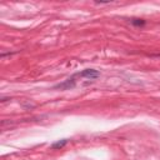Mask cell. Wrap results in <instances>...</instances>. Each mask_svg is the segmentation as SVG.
Masks as SVG:
<instances>
[{
  "instance_id": "obj_2",
  "label": "cell",
  "mask_w": 160,
  "mask_h": 160,
  "mask_svg": "<svg viewBox=\"0 0 160 160\" xmlns=\"http://www.w3.org/2000/svg\"><path fill=\"white\" fill-rule=\"evenodd\" d=\"M75 75L78 78H86V79L94 80V79H96V78L100 76V72L98 70H95V69H85V70H82L80 72H76Z\"/></svg>"
},
{
  "instance_id": "obj_1",
  "label": "cell",
  "mask_w": 160,
  "mask_h": 160,
  "mask_svg": "<svg viewBox=\"0 0 160 160\" xmlns=\"http://www.w3.org/2000/svg\"><path fill=\"white\" fill-rule=\"evenodd\" d=\"M76 85V75H71L70 78H68L66 80H64L62 82H59L54 86V89H60V90H69L72 89Z\"/></svg>"
},
{
  "instance_id": "obj_4",
  "label": "cell",
  "mask_w": 160,
  "mask_h": 160,
  "mask_svg": "<svg viewBox=\"0 0 160 160\" xmlns=\"http://www.w3.org/2000/svg\"><path fill=\"white\" fill-rule=\"evenodd\" d=\"M130 22L134 26H142V25H145V20H142V19H131Z\"/></svg>"
},
{
  "instance_id": "obj_3",
  "label": "cell",
  "mask_w": 160,
  "mask_h": 160,
  "mask_svg": "<svg viewBox=\"0 0 160 160\" xmlns=\"http://www.w3.org/2000/svg\"><path fill=\"white\" fill-rule=\"evenodd\" d=\"M66 144H68V139H61V140H58V141L52 142L50 148H51L52 150H59V149L64 148V146H65Z\"/></svg>"
}]
</instances>
